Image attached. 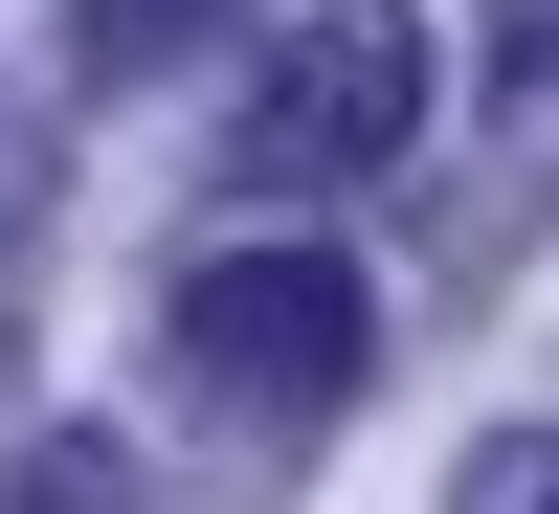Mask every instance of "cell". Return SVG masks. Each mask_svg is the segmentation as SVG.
I'll use <instances>...</instances> for the list:
<instances>
[{
  "mask_svg": "<svg viewBox=\"0 0 559 514\" xmlns=\"http://www.w3.org/2000/svg\"><path fill=\"white\" fill-rule=\"evenodd\" d=\"M426 112H448L426 0H313V23L269 45V89L224 112V179H247V202H358V179L426 157Z\"/></svg>",
  "mask_w": 559,
  "mask_h": 514,
  "instance_id": "1",
  "label": "cell"
},
{
  "mask_svg": "<svg viewBox=\"0 0 559 514\" xmlns=\"http://www.w3.org/2000/svg\"><path fill=\"white\" fill-rule=\"evenodd\" d=\"M179 381L247 403V426H313V403L358 381V268L336 247H224L202 291H179Z\"/></svg>",
  "mask_w": 559,
  "mask_h": 514,
  "instance_id": "2",
  "label": "cell"
},
{
  "mask_svg": "<svg viewBox=\"0 0 559 514\" xmlns=\"http://www.w3.org/2000/svg\"><path fill=\"white\" fill-rule=\"evenodd\" d=\"M202 23H224V0H68V45H90V68H179Z\"/></svg>",
  "mask_w": 559,
  "mask_h": 514,
  "instance_id": "3",
  "label": "cell"
},
{
  "mask_svg": "<svg viewBox=\"0 0 559 514\" xmlns=\"http://www.w3.org/2000/svg\"><path fill=\"white\" fill-rule=\"evenodd\" d=\"M471 514H559V447H492V470H471Z\"/></svg>",
  "mask_w": 559,
  "mask_h": 514,
  "instance_id": "4",
  "label": "cell"
},
{
  "mask_svg": "<svg viewBox=\"0 0 559 514\" xmlns=\"http://www.w3.org/2000/svg\"><path fill=\"white\" fill-rule=\"evenodd\" d=\"M492 68H515V89H559V0H515V23H492Z\"/></svg>",
  "mask_w": 559,
  "mask_h": 514,
  "instance_id": "5",
  "label": "cell"
}]
</instances>
